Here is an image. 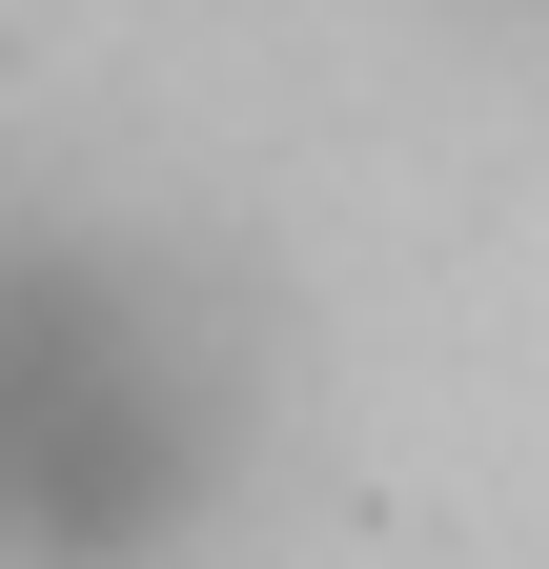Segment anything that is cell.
Returning a JSON list of instances; mask_svg holds the SVG:
<instances>
[{"mask_svg":"<svg viewBox=\"0 0 549 569\" xmlns=\"http://www.w3.org/2000/svg\"><path fill=\"white\" fill-rule=\"evenodd\" d=\"M244 367L203 284L0 203V569H143L203 488H224Z\"/></svg>","mask_w":549,"mask_h":569,"instance_id":"1","label":"cell"}]
</instances>
